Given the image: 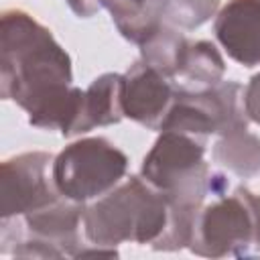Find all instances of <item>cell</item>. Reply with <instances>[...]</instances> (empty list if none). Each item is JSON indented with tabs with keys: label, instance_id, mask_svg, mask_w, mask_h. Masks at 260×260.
I'll list each match as a JSON object with an SVG mask.
<instances>
[{
	"label": "cell",
	"instance_id": "6da1fadb",
	"mask_svg": "<svg viewBox=\"0 0 260 260\" xmlns=\"http://www.w3.org/2000/svg\"><path fill=\"white\" fill-rule=\"evenodd\" d=\"M71 81V59L51 30L24 10H6L0 22L2 98L30 114Z\"/></svg>",
	"mask_w": 260,
	"mask_h": 260
},
{
	"label": "cell",
	"instance_id": "7a4b0ae2",
	"mask_svg": "<svg viewBox=\"0 0 260 260\" xmlns=\"http://www.w3.org/2000/svg\"><path fill=\"white\" fill-rule=\"evenodd\" d=\"M205 140L162 130L142 160L140 177L152 185L169 209L201 211L209 193L223 195L228 183L209 171L205 162Z\"/></svg>",
	"mask_w": 260,
	"mask_h": 260
},
{
	"label": "cell",
	"instance_id": "3957f363",
	"mask_svg": "<svg viewBox=\"0 0 260 260\" xmlns=\"http://www.w3.org/2000/svg\"><path fill=\"white\" fill-rule=\"evenodd\" d=\"M167 217L162 195L142 177H130L85 207L83 236L98 248H116L124 242L146 246L162 234Z\"/></svg>",
	"mask_w": 260,
	"mask_h": 260
},
{
	"label": "cell",
	"instance_id": "277c9868",
	"mask_svg": "<svg viewBox=\"0 0 260 260\" xmlns=\"http://www.w3.org/2000/svg\"><path fill=\"white\" fill-rule=\"evenodd\" d=\"M85 207L61 195L51 205L22 217H2L0 252L20 258L114 256V248H98L81 238Z\"/></svg>",
	"mask_w": 260,
	"mask_h": 260
},
{
	"label": "cell",
	"instance_id": "5b68a950",
	"mask_svg": "<svg viewBox=\"0 0 260 260\" xmlns=\"http://www.w3.org/2000/svg\"><path fill=\"white\" fill-rule=\"evenodd\" d=\"M260 221V195L246 187H236L234 195L201 207L189 250L205 258L248 256L256 250Z\"/></svg>",
	"mask_w": 260,
	"mask_h": 260
},
{
	"label": "cell",
	"instance_id": "8992f818",
	"mask_svg": "<svg viewBox=\"0 0 260 260\" xmlns=\"http://www.w3.org/2000/svg\"><path fill=\"white\" fill-rule=\"evenodd\" d=\"M128 171V156L102 136L65 146L53 160V181L71 201L87 203L110 193Z\"/></svg>",
	"mask_w": 260,
	"mask_h": 260
},
{
	"label": "cell",
	"instance_id": "52a82bcc",
	"mask_svg": "<svg viewBox=\"0 0 260 260\" xmlns=\"http://www.w3.org/2000/svg\"><path fill=\"white\" fill-rule=\"evenodd\" d=\"M246 128L248 116L242 85L236 81H219L199 93H175L158 130H175L205 140L211 134L225 136Z\"/></svg>",
	"mask_w": 260,
	"mask_h": 260
},
{
	"label": "cell",
	"instance_id": "ba28073f",
	"mask_svg": "<svg viewBox=\"0 0 260 260\" xmlns=\"http://www.w3.org/2000/svg\"><path fill=\"white\" fill-rule=\"evenodd\" d=\"M53 154L32 150L2 162L0 217H22L61 197L53 181Z\"/></svg>",
	"mask_w": 260,
	"mask_h": 260
},
{
	"label": "cell",
	"instance_id": "9c48e42d",
	"mask_svg": "<svg viewBox=\"0 0 260 260\" xmlns=\"http://www.w3.org/2000/svg\"><path fill=\"white\" fill-rule=\"evenodd\" d=\"M173 100H175V89L171 81L142 59L136 61L124 73V85H122L124 118H130L132 122L148 130H158Z\"/></svg>",
	"mask_w": 260,
	"mask_h": 260
},
{
	"label": "cell",
	"instance_id": "30bf717a",
	"mask_svg": "<svg viewBox=\"0 0 260 260\" xmlns=\"http://www.w3.org/2000/svg\"><path fill=\"white\" fill-rule=\"evenodd\" d=\"M213 32L234 61L260 65V0H230L219 10Z\"/></svg>",
	"mask_w": 260,
	"mask_h": 260
},
{
	"label": "cell",
	"instance_id": "8fae6325",
	"mask_svg": "<svg viewBox=\"0 0 260 260\" xmlns=\"http://www.w3.org/2000/svg\"><path fill=\"white\" fill-rule=\"evenodd\" d=\"M223 73L225 63L213 43L189 41L177 71L171 77V85L175 93H199L223 81Z\"/></svg>",
	"mask_w": 260,
	"mask_h": 260
},
{
	"label": "cell",
	"instance_id": "7c38bea8",
	"mask_svg": "<svg viewBox=\"0 0 260 260\" xmlns=\"http://www.w3.org/2000/svg\"><path fill=\"white\" fill-rule=\"evenodd\" d=\"M122 85L124 75L104 73L91 81L83 95L81 120L77 134L89 132L98 126H112L124 118L122 110Z\"/></svg>",
	"mask_w": 260,
	"mask_h": 260
},
{
	"label": "cell",
	"instance_id": "4fadbf2b",
	"mask_svg": "<svg viewBox=\"0 0 260 260\" xmlns=\"http://www.w3.org/2000/svg\"><path fill=\"white\" fill-rule=\"evenodd\" d=\"M100 4L110 10L120 35L134 45H142L162 24V8L156 4L142 0H100Z\"/></svg>",
	"mask_w": 260,
	"mask_h": 260
},
{
	"label": "cell",
	"instance_id": "5bb4252c",
	"mask_svg": "<svg viewBox=\"0 0 260 260\" xmlns=\"http://www.w3.org/2000/svg\"><path fill=\"white\" fill-rule=\"evenodd\" d=\"M211 154L219 167L240 179H252L260 173V138L248 128L219 136Z\"/></svg>",
	"mask_w": 260,
	"mask_h": 260
},
{
	"label": "cell",
	"instance_id": "9a60e30c",
	"mask_svg": "<svg viewBox=\"0 0 260 260\" xmlns=\"http://www.w3.org/2000/svg\"><path fill=\"white\" fill-rule=\"evenodd\" d=\"M187 45L189 41L183 32H179V28L162 22L142 45H138L140 59L148 63L150 67H154L158 73H162L171 81Z\"/></svg>",
	"mask_w": 260,
	"mask_h": 260
},
{
	"label": "cell",
	"instance_id": "2e32d148",
	"mask_svg": "<svg viewBox=\"0 0 260 260\" xmlns=\"http://www.w3.org/2000/svg\"><path fill=\"white\" fill-rule=\"evenodd\" d=\"M219 8V0H165L162 22L179 30H193L205 24Z\"/></svg>",
	"mask_w": 260,
	"mask_h": 260
},
{
	"label": "cell",
	"instance_id": "e0dca14e",
	"mask_svg": "<svg viewBox=\"0 0 260 260\" xmlns=\"http://www.w3.org/2000/svg\"><path fill=\"white\" fill-rule=\"evenodd\" d=\"M244 108L248 120L260 124V73H256L244 89Z\"/></svg>",
	"mask_w": 260,
	"mask_h": 260
},
{
	"label": "cell",
	"instance_id": "ac0fdd59",
	"mask_svg": "<svg viewBox=\"0 0 260 260\" xmlns=\"http://www.w3.org/2000/svg\"><path fill=\"white\" fill-rule=\"evenodd\" d=\"M67 4L73 10V14H77L79 18H91L102 8L100 0H67Z\"/></svg>",
	"mask_w": 260,
	"mask_h": 260
},
{
	"label": "cell",
	"instance_id": "d6986e66",
	"mask_svg": "<svg viewBox=\"0 0 260 260\" xmlns=\"http://www.w3.org/2000/svg\"><path fill=\"white\" fill-rule=\"evenodd\" d=\"M256 252H260V221H258V236H256Z\"/></svg>",
	"mask_w": 260,
	"mask_h": 260
},
{
	"label": "cell",
	"instance_id": "ffe728a7",
	"mask_svg": "<svg viewBox=\"0 0 260 260\" xmlns=\"http://www.w3.org/2000/svg\"><path fill=\"white\" fill-rule=\"evenodd\" d=\"M142 2H146V4H156V6L162 8V2H165V0H142Z\"/></svg>",
	"mask_w": 260,
	"mask_h": 260
}]
</instances>
